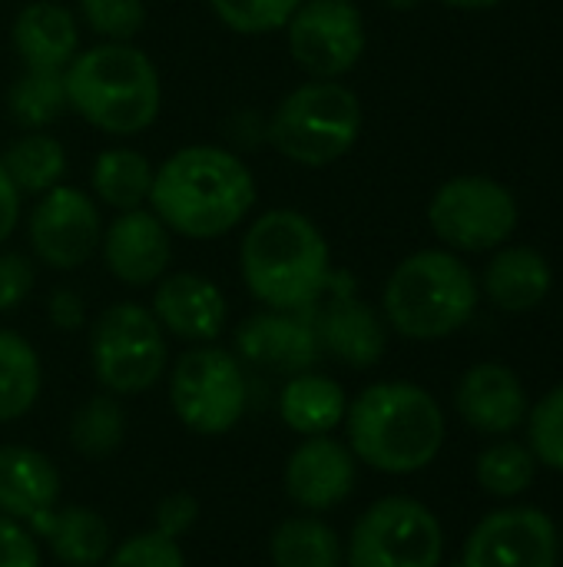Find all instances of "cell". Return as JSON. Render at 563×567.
Here are the masks:
<instances>
[{
	"label": "cell",
	"instance_id": "2e32d148",
	"mask_svg": "<svg viewBox=\"0 0 563 567\" xmlns=\"http://www.w3.org/2000/svg\"><path fill=\"white\" fill-rule=\"evenodd\" d=\"M358 478V462L352 449L332 435L302 439L285 458L282 485L292 505L305 515H322L348 502Z\"/></svg>",
	"mask_w": 563,
	"mask_h": 567
},
{
	"label": "cell",
	"instance_id": "4dcf8cb0",
	"mask_svg": "<svg viewBox=\"0 0 563 567\" xmlns=\"http://www.w3.org/2000/svg\"><path fill=\"white\" fill-rule=\"evenodd\" d=\"M538 455L531 452V445L521 442H494L488 445L478 462H475V478L481 485L484 495L494 498H518L521 492H528L538 478Z\"/></svg>",
	"mask_w": 563,
	"mask_h": 567
},
{
	"label": "cell",
	"instance_id": "8d00e7d4",
	"mask_svg": "<svg viewBox=\"0 0 563 567\" xmlns=\"http://www.w3.org/2000/svg\"><path fill=\"white\" fill-rule=\"evenodd\" d=\"M196 518H199V502L189 492H173V495H166L156 505L153 528L163 532V535H169V538H176V542H183L192 532Z\"/></svg>",
	"mask_w": 563,
	"mask_h": 567
},
{
	"label": "cell",
	"instance_id": "cb8c5ba5",
	"mask_svg": "<svg viewBox=\"0 0 563 567\" xmlns=\"http://www.w3.org/2000/svg\"><path fill=\"white\" fill-rule=\"evenodd\" d=\"M348 412V395L345 389L322 372H299L289 375V382L279 392V415L289 432L302 439L315 435H332Z\"/></svg>",
	"mask_w": 563,
	"mask_h": 567
},
{
	"label": "cell",
	"instance_id": "9a60e30c",
	"mask_svg": "<svg viewBox=\"0 0 563 567\" xmlns=\"http://www.w3.org/2000/svg\"><path fill=\"white\" fill-rule=\"evenodd\" d=\"M100 256L106 272L133 289L156 286L173 262V233L163 226V219L149 209H126L116 213L103 226Z\"/></svg>",
	"mask_w": 563,
	"mask_h": 567
},
{
	"label": "cell",
	"instance_id": "74e56055",
	"mask_svg": "<svg viewBox=\"0 0 563 567\" xmlns=\"http://www.w3.org/2000/svg\"><path fill=\"white\" fill-rule=\"evenodd\" d=\"M0 567H40V545L33 532L0 515Z\"/></svg>",
	"mask_w": 563,
	"mask_h": 567
},
{
	"label": "cell",
	"instance_id": "ba28073f",
	"mask_svg": "<svg viewBox=\"0 0 563 567\" xmlns=\"http://www.w3.org/2000/svg\"><path fill=\"white\" fill-rule=\"evenodd\" d=\"M90 362L96 382L116 399L143 395L159 385L169 365V352L166 332L159 329L149 306L113 302L103 309L90 329Z\"/></svg>",
	"mask_w": 563,
	"mask_h": 567
},
{
	"label": "cell",
	"instance_id": "ac0fdd59",
	"mask_svg": "<svg viewBox=\"0 0 563 567\" xmlns=\"http://www.w3.org/2000/svg\"><path fill=\"white\" fill-rule=\"evenodd\" d=\"M149 312L166 336L192 346H209L226 329L229 302L222 289L199 272H166L153 286Z\"/></svg>",
	"mask_w": 563,
	"mask_h": 567
},
{
	"label": "cell",
	"instance_id": "3957f363",
	"mask_svg": "<svg viewBox=\"0 0 563 567\" xmlns=\"http://www.w3.org/2000/svg\"><path fill=\"white\" fill-rule=\"evenodd\" d=\"M345 445L382 475L425 472L445 449V412L415 382H375L348 402Z\"/></svg>",
	"mask_w": 563,
	"mask_h": 567
},
{
	"label": "cell",
	"instance_id": "d6986e66",
	"mask_svg": "<svg viewBox=\"0 0 563 567\" xmlns=\"http://www.w3.org/2000/svg\"><path fill=\"white\" fill-rule=\"evenodd\" d=\"M458 415L484 435H511L528 422L531 402L521 375L504 362L471 365L455 389Z\"/></svg>",
	"mask_w": 563,
	"mask_h": 567
},
{
	"label": "cell",
	"instance_id": "d4e9b609",
	"mask_svg": "<svg viewBox=\"0 0 563 567\" xmlns=\"http://www.w3.org/2000/svg\"><path fill=\"white\" fill-rule=\"evenodd\" d=\"M153 176H156V166L149 163L146 153L133 146H110L96 153L93 169H90V186H93L96 203L116 213H126V209H139L149 203Z\"/></svg>",
	"mask_w": 563,
	"mask_h": 567
},
{
	"label": "cell",
	"instance_id": "4fadbf2b",
	"mask_svg": "<svg viewBox=\"0 0 563 567\" xmlns=\"http://www.w3.org/2000/svg\"><path fill=\"white\" fill-rule=\"evenodd\" d=\"M561 535L541 508H501L484 515L465 542L458 567H557Z\"/></svg>",
	"mask_w": 563,
	"mask_h": 567
},
{
	"label": "cell",
	"instance_id": "44dd1931",
	"mask_svg": "<svg viewBox=\"0 0 563 567\" xmlns=\"http://www.w3.org/2000/svg\"><path fill=\"white\" fill-rule=\"evenodd\" d=\"M478 286L491 306H498L501 312L521 316V312H534L551 296L554 269L541 249L524 246V243H504L484 262Z\"/></svg>",
	"mask_w": 563,
	"mask_h": 567
},
{
	"label": "cell",
	"instance_id": "ab89813d",
	"mask_svg": "<svg viewBox=\"0 0 563 567\" xmlns=\"http://www.w3.org/2000/svg\"><path fill=\"white\" fill-rule=\"evenodd\" d=\"M20 209H23V196L17 193V186L10 183V176L0 166V249L13 236V229L20 223Z\"/></svg>",
	"mask_w": 563,
	"mask_h": 567
},
{
	"label": "cell",
	"instance_id": "7a4b0ae2",
	"mask_svg": "<svg viewBox=\"0 0 563 567\" xmlns=\"http://www.w3.org/2000/svg\"><path fill=\"white\" fill-rule=\"evenodd\" d=\"M249 296L279 312H309L332 286V249L312 216L279 206L259 213L239 243Z\"/></svg>",
	"mask_w": 563,
	"mask_h": 567
},
{
	"label": "cell",
	"instance_id": "b9f144b4",
	"mask_svg": "<svg viewBox=\"0 0 563 567\" xmlns=\"http://www.w3.org/2000/svg\"><path fill=\"white\" fill-rule=\"evenodd\" d=\"M385 7H392V10H415V7H421V0H382Z\"/></svg>",
	"mask_w": 563,
	"mask_h": 567
},
{
	"label": "cell",
	"instance_id": "603a6c76",
	"mask_svg": "<svg viewBox=\"0 0 563 567\" xmlns=\"http://www.w3.org/2000/svg\"><path fill=\"white\" fill-rule=\"evenodd\" d=\"M30 532L63 567H103L113 551V532L90 505H56L37 518Z\"/></svg>",
	"mask_w": 563,
	"mask_h": 567
},
{
	"label": "cell",
	"instance_id": "1f68e13d",
	"mask_svg": "<svg viewBox=\"0 0 563 567\" xmlns=\"http://www.w3.org/2000/svg\"><path fill=\"white\" fill-rule=\"evenodd\" d=\"M302 0H209L216 20L239 37L282 33Z\"/></svg>",
	"mask_w": 563,
	"mask_h": 567
},
{
	"label": "cell",
	"instance_id": "30bf717a",
	"mask_svg": "<svg viewBox=\"0 0 563 567\" xmlns=\"http://www.w3.org/2000/svg\"><path fill=\"white\" fill-rule=\"evenodd\" d=\"M445 528L438 515L408 495H388L355 522L345 567H441Z\"/></svg>",
	"mask_w": 563,
	"mask_h": 567
},
{
	"label": "cell",
	"instance_id": "e0dca14e",
	"mask_svg": "<svg viewBox=\"0 0 563 567\" xmlns=\"http://www.w3.org/2000/svg\"><path fill=\"white\" fill-rule=\"evenodd\" d=\"M236 355L265 372L299 375L319 362V339L309 312L262 309L236 329Z\"/></svg>",
	"mask_w": 563,
	"mask_h": 567
},
{
	"label": "cell",
	"instance_id": "f1b7e54d",
	"mask_svg": "<svg viewBox=\"0 0 563 567\" xmlns=\"http://www.w3.org/2000/svg\"><path fill=\"white\" fill-rule=\"evenodd\" d=\"M7 113L23 133L53 126L63 113H70L63 73L20 66L17 80L7 90Z\"/></svg>",
	"mask_w": 563,
	"mask_h": 567
},
{
	"label": "cell",
	"instance_id": "e575fe53",
	"mask_svg": "<svg viewBox=\"0 0 563 567\" xmlns=\"http://www.w3.org/2000/svg\"><path fill=\"white\" fill-rule=\"evenodd\" d=\"M103 567H186V551L183 542L149 528L126 538L123 545H113Z\"/></svg>",
	"mask_w": 563,
	"mask_h": 567
},
{
	"label": "cell",
	"instance_id": "60d3db41",
	"mask_svg": "<svg viewBox=\"0 0 563 567\" xmlns=\"http://www.w3.org/2000/svg\"><path fill=\"white\" fill-rule=\"evenodd\" d=\"M438 3L448 7V10H461V13H481V10L501 7L504 0H438Z\"/></svg>",
	"mask_w": 563,
	"mask_h": 567
},
{
	"label": "cell",
	"instance_id": "484cf974",
	"mask_svg": "<svg viewBox=\"0 0 563 567\" xmlns=\"http://www.w3.org/2000/svg\"><path fill=\"white\" fill-rule=\"evenodd\" d=\"M272 567H345V542L319 515H295L269 538Z\"/></svg>",
	"mask_w": 563,
	"mask_h": 567
},
{
	"label": "cell",
	"instance_id": "d6a6232c",
	"mask_svg": "<svg viewBox=\"0 0 563 567\" xmlns=\"http://www.w3.org/2000/svg\"><path fill=\"white\" fill-rule=\"evenodd\" d=\"M76 13L90 33L113 43H133L146 27V0H76Z\"/></svg>",
	"mask_w": 563,
	"mask_h": 567
},
{
	"label": "cell",
	"instance_id": "f546056e",
	"mask_svg": "<svg viewBox=\"0 0 563 567\" xmlns=\"http://www.w3.org/2000/svg\"><path fill=\"white\" fill-rule=\"evenodd\" d=\"M70 449L83 458H110L119 452L126 439V412L116 395L103 392L76 405L70 429H66Z\"/></svg>",
	"mask_w": 563,
	"mask_h": 567
},
{
	"label": "cell",
	"instance_id": "ffe728a7",
	"mask_svg": "<svg viewBox=\"0 0 563 567\" xmlns=\"http://www.w3.org/2000/svg\"><path fill=\"white\" fill-rule=\"evenodd\" d=\"M10 43L20 66L63 73L80 53V17L56 0H30L10 23Z\"/></svg>",
	"mask_w": 563,
	"mask_h": 567
},
{
	"label": "cell",
	"instance_id": "5bb4252c",
	"mask_svg": "<svg viewBox=\"0 0 563 567\" xmlns=\"http://www.w3.org/2000/svg\"><path fill=\"white\" fill-rule=\"evenodd\" d=\"M319 352L345 369H375L388 352V322L358 292L338 286L332 276L329 292L312 309Z\"/></svg>",
	"mask_w": 563,
	"mask_h": 567
},
{
	"label": "cell",
	"instance_id": "f35d334b",
	"mask_svg": "<svg viewBox=\"0 0 563 567\" xmlns=\"http://www.w3.org/2000/svg\"><path fill=\"white\" fill-rule=\"evenodd\" d=\"M46 319L60 332H80L86 326V302L73 289H56L46 299Z\"/></svg>",
	"mask_w": 563,
	"mask_h": 567
},
{
	"label": "cell",
	"instance_id": "6da1fadb",
	"mask_svg": "<svg viewBox=\"0 0 563 567\" xmlns=\"http://www.w3.org/2000/svg\"><path fill=\"white\" fill-rule=\"evenodd\" d=\"M256 199V176L239 153L216 143H192L156 166L146 206L173 236L209 243L236 233Z\"/></svg>",
	"mask_w": 563,
	"mask_h": 567
},
{
	"label": "cell",
	"instance_id": "8fae6325",
	"mask_svg": "<svg viewBox=\"0 0 563 567\" xmlns=\"http://www.w3.org/2000/svg\"><path fill=\"white\" fill-rule=\"evenodd\" d=\"M282 33L292 63L309 80L348 76L368 47L365 13L355 0H302Z\"/></svg>",
	"mask_w": 563,
	"mask_h": 567
},
{
	"label": "cell",
	"instance_id": "277c9868",
	"mask_svg": "<svg viewBox=\"0 0 563 567\" xmlns=\"http://www.w3.org/2000/svg\"><path fill=\"white\" fill-rule=\"evenodd\" d=\"M66 103L93 130L126 140L146 133L163 113V76L136 43L100 40L63 70Z\"/></svg>",
	"mask_w": 563,
	"mask_h": 567
},
{
	"label": "cell",
	"instance_id": "7c38bea8",
	"mask_svg": "<svg viewBox=\"0 0 563 567\" xmlns=\"http://www.w3.org/2000/svg\"><path fill=\"white\" fill-rule=\"evenodd\" d=\"M103 213L100 203L76 189V186H53L43 196H37L30 219H27V239L37 262L73 272L80 269L93 252H100L103 239Z\"/></svg>",
	"mask_w": 563,
	"mask_h": 567
},
{
	"label": "cell",
	"instance_id": "5b68a950",
	"mask_svg": "<svg viewBox=\"0 0 563 567\" xmlns=\"http://www.w3.org/2000/svg\"><path fill=\"white\" fill-rule=\"evenodd\" d=\"M478 302V276L445 246L405 256L382 289V316L388 329L411 342H438L461 332L475 319Z\"/></svg>",
	"mask_w": 563,
	"mask_h": 567
},
{
	"label": "cell",
	"instance_id": "52a82bcc",
	"mask_svg": "<svg viewBox=\"0 0 563 567\" xmlns=\"http://www.w3.org/2000/svg\"><path fill=\"white\" fill-rule=\"evenodd\" d=\"M428 226L451 252H494L521 226V203L494 176L461 173L445 179L428 199Z\"/></svg>",
	"mask_w": 563,
	"mask_h": 567
},
{
	"label": "cell",
	"instance_id": "9c48e42d",
	"mask_svg": "<svg viewBox=\"0 0 563 567\" xmlns=\"http://www.w3.org/2000/svg\"><path fill=\"white\" fill-rule=\"evenodd\" d=\"M249 402L246 372L236 352L222 346H192L169 369V405L196 435L232 432Z\"/></svg>",
	"mask_w": 563,
	"mask_h": 567
},
{
	"label": "cell",
	"instance_id": "8992f818",
	"mask_svg": "<svg viewBox=\"0 0 563 567\" xmlns=\"http://www.w3.org/2000/svg\"><path fill=\"white\" fill-rule=\"evenodd\" d=\"M365 126L362 100L342 80H305L289 90L265 126L269 146L305 169H325L345 159Z\"/></svg>",
	"mask_w": 563,
	"mask_h": 567
},
{
	"label": "cell",
	"instance_id": "83f0119b",
	"mask_svg": "<svg viewBox=\"0 0 563 567\" xmlns=\"http://www.w3.org/2000/svg\"><path fill=\"white\" fill-rule=\"evenodd\" d=\"M43 389L37 349L13 329H0V425L23 419Z\"/></svg>",
	"mask_w": 563,
	"mask_h": 567
},
{
	"label": "cell",
	"instance_id": "836d02e7",
	"mask_svg": "<svg viewBox=\"0 0 563 567\" xmlns=\"http://www.w3.org/2000/svg\"><path fill=\"white\" fill-rule=\"evenodd\" d=\"M528 445L541 465L563 475V382L528 412Z\"/></svg>",
	"mask_w": 563,
	"mask_h": 567
},
{
	"label": "cell",
	"instance_id": "4316f807",
	"mask_svg": "<svg viewBox=\"0 0 563 567\" xmlns=\"http://www.w3.org/2000/svg\"><path fill=\"white\" fill-rule=\"evenodd\" d=\"M0 166H3V173L10 176V183L17 186L20 196L37 199L46 189L63 183V176H66V150L46 130H33V133H20L0 153Z\"/></svg>",
	"mask_w": 563,
	"mask_h": 567
},
{
	"label": "cell",
	"instance_id": "7402d4cb",
	"mask_svg": "<svg viewBox=\"0 0 563 567\" xmlns=\"http://www.w3.org/2000/svg\"><path fill=\"white\" fill-rule=\"evenodd\" d=\"M63 478L56 465L30 445H0V515L33 525L60 505Z\"/></svg>",
	"mask_w": 563,
	"mask_h": 567
},
{
	"label": "cell",
	"instance_id": "d590c367",
	"mask_svg": "<svg viewBox=\"0 0 563 567\" xmlns=\"http://www.w3.org/2000/svg\"><path fill=\"white\" fill-rule=\"evenodd\" d=\"M37 286V269L33 259L23 252L0 249V316L20 309Z\"/></svg>",
	"mask_w": 563,
	"mask_h": 567
}]
</instances>
